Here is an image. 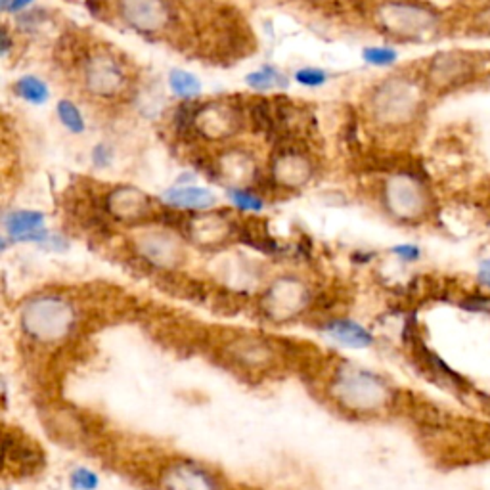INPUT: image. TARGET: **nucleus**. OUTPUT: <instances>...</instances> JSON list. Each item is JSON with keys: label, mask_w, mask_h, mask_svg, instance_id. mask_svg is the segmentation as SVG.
I'll list each match as a JSON object with an SVG mask.
<instances>
[{"label": "nucleus", "mask_w": 490, "mask_h": 490, "mask_svg": "<svg viewBox=\"0 0 490 490\" xmlns=\"http://www.w3.org/2000/svg\"><path fill=\"white\" fill-rule=\"evenodd\" d=\"M425 86L406 76H393L379 83L370 96V111L381 127L398 129L422 115Z\"/></svg>", "instance_id": "nucleus-1"}, {"label": "nucleus", "mask_w": 490, "mask_h": 490, "mask_svg": "<svg viewBox=\"0 0 490 490\" xmlns=\"http://www.w3.org/2000/svg\"><path fill=\"white\" fill-rule=\"evenodd\" d=\"M376 22L383 33L410 42L433 39L444 25L441 12L415 0H388L378 6Z\"/></svg>", "instance_id": "nucleus-2"}, {"label": "nucleus", "mask_w": 490, "mask_h": 490, "mask_svg": "<svg viewBox=\"0 0 490 490\" xmlns=\"http://www.w3.org/2000/svg\"><path fill=\"white\" fill-rule=\"evenodd\" d=\"M76 308L58 295H40L22 310V325L27 335L42 343L64 339L76 325Z\"/></svg>", "instance_id": "nucleus-3"}, {"label": "nucleus", "mask_w": 490, "mask_h": 490, "mask_svg": "<svg viewBox=\"0 0 490 490\" xmlns=\"http://www.w3.org/2000/svg\"><path fill=\"white\" fill-rule=\"evenodd\" d=\"M383 205L395 220L414 225L432 213L433 196L420 176L396 173L383 184Z\"/></svg>", "instance_id": "nucleus-4"}, {"label": "nucleus", "mask_w": 490, "mask_h": 490, "mask_svg": "<svg viewBox=\"0 0 490 490\" xmlns=\"http://www.w3.org/2000/svg\"><path fill=\"white\" fill-rule=\"evenodd\" d=\"M486 64L483 56L466 50H442L429 58L425 67V85L437 93L464 88L483 77Z\"/></svg>", "instance_id": "nucleus-5"}, {"label": "nucleus", "mask_w": 490, "mask_h": 490, "mask_svg": "<svg viewBox=\"0 0 490 490\" xmlns=\"http://www.w3.org/2000/svg\"><path fill=\"white\" fill-rule=\"evenodd\" d=\"M334 393L339 403H343L351 410L379 408L389 396L388 385L379 378L356 368H347L339 374Z\"/></svg>", "instance_id": "nucleus-6"}, {"label": "nucleus", "mask_w": 490, "mask_h": 490, "mask_svg": "<svg viewBox=\"0 0 490 490\" xmlns=\"http://www.w3.org/2000/svg\"><path fill=\"white\" fill-rule=\"evenodd\" d=\"M85 86L93 96L111 100L121 96L127 88V73L115 56L96 52L85 64Z\"/></svg>", "instance_id": "nucleus-7"}, {"label": "nucleus", "mask_w": 490, "mask_h": 490, "mask_svg": "<svg viewBox=\"0 0 490 490\" xmlns=\"http://www.w3.org/2000/svg\"><path fill=\"white\" fill-rule=\"evenodd\" d=\"M244 127V119L240 110L234 103L227 100H215L200 103V110L196 113L194 129L201 137L209 140H227Z\"/></svg>", "instance_id": "nucleus-8"}, {"label": "nucleus", "mask_w": 490, "mask_h": 490, "mask_svg": "<svg viewBox=\"0 0 490 490\" xmlns=\"http://www.w3.org/2000/svg\"><path fill=\"white\" fill-rule=\"evenodd\" d=\"M137 254L157 269H174L184 261V245L167 230H147L137 236Z\"/></svg>", "instance_id": "nucleus-9"}, {"label": "nucleus", "mask_w": 490, "mask_h": 490, "mask_svg": "<svg viewBox=\"0 0 490 490\" xmlns=\"http://www.w3.org/2000/svg\"><path fill=\"white\" fill-rule=\"evenodd\" d=\"M308 301V291L303 281L297 278H280L266 291L263 307L266 315H271L274 320H288L301 313Z\"/></svg>", "instance_id": "nucleus-10"}, {"label": "nucleus", "mask_w": 490, "mask_h": 490, "mask_svg": "<svg viewBox=\"0 0 490 490\" xmlns=\"http://www.w3.org/2000/svg\"><path fill=\"white\" fill-rule=\"evenodd\" d=\"M119 13L140 33H157L171 22L167 0H119Z\"/></svg>", "instance_id": "nucleus-11"}, {"label": "nucleus", "mask_w": 490, "mask_h": 490, "mask_svg": "<svg viewBox=\"0 0 490 490\" xmlns=\"http://www.w3.org/2000/svg\"><path fill=\"white\" fill-rule=\"evenodd\" d=\"M106 209L119 222H138L152 213V200L140 188L117 186L106 198Z\"/></svg>", "instance_id": "nucleus-12"}, {"label": "nucleus", "mask_w": 490, "mask_h": 490, "mask_svg": "<svg viewBox=\"0 0 490 490\" xmlns=\"http://www.w3.org/2000/svg\"><path fill=\"white\" fill-rule=\"evenodd\" d=\"M217 173L228 190H245L257 176L255 157L244 150H230L222 154L217 161Z\"/></svg>", "instance_id": "nucleus-13"}, {"label": "nucleus", "mask_w": 490, "mask_h": 490, "mask_svg": "<svg viewBox=\"0 0 490 490\" xmlns=\"http://www.w3.org/2000/svg\"><path fill=\"white\" fill-rule=\"evenodd\" d=\"M313 173H315L313 163H310V159L305 154L297 150L281 152L272 163L274 181L280 186L290 190L303 188L310 178H313Z\"/></svg>", "instance_id": "nucleus-14"}, {"label": "nucleus", "mask_w": 490, "mask_h": 490, "mask_svg": "<svg viewBox=\"0 0 490 490\" xmlns=\"http://www.w3.org/2000/svg\"><path fill=\"white\" fill-rule=\"evenodd\" d=\"M188 236L201 247H213L228 240L232 236V225L222 215L203 211L190 220Z\"/></svg>", "instance_id": "nucleus-15"}, {"label": "nucleus", "mask_w": 490, "mask_h": 490, "mask_svg": "<svg viewBox=\"0 0 490 490\" xmlns=\"http://www.w3.org/2000/svg\"><path fill=\"white\" fill-rule=\"evenodd\" d=\"M44 215L39 211H10L4 217V230L13 242H39L47 244L50 234L42 228Z\"/></svg>", "instance_id": "nucleus-16"}, {"label": "nucleus", "mask_w": 490, "mask_h": 490, "mask_svg": "<svg viewBox=\"0 0 490 490\" xmlns=\"http://www.w3.org/2000/svg\"><path fill=\"white\" fill-rule=\"evenodd\" d=\"M163 201L169 203L174 209H186V211H211L217 198L211 190L201 188V186H174L169 188L165 194H163Z\"/></svg>", "instance_id": "nucleus-17"}, {"label": "nucleus", "mask_w": 490, "mask_h": 490, "mask_svg": "<svg viewBox=\"0 0 490 490\" xmlns=\"http://www.w3.org/2000/svg\"><path fill=\"white\" fill-rule=\"evenodd\" d=\"M163 485L167 490H215L211 475L192 464H178L171 468L163 479Z\"/></svg>", "instance_id": "nucleus-18"}, {"label": "nucleus", "mask_w": 490, "mask_h": 490, "mask_svg": "<svg viewBox=\"0 0 490 490\" xmlns=\"http://www.w3.org/2000/svg\"><path fill=\"white\" fill-rule=\"evenodd\" d=\"M328 334L343 343L347 347H368L372 345V334L364 330L361 324H356L352 320H334L328 324Z\"/></svg>", "instance_id": "nucleus-19"}, {"label": "nucleus", "mask_w": 490, "mask_h": 490, "mask_svg": "<svg viewBox=\"0 0 490 490\" xmlns=\"http://www.w3.org/2000/svg\"><path fill=\"white\" fill-rule=\"evenodd\" d=\"M245 83L249 88H254V91L266 93V91H274V88H286L290 85V79L280 69L263 66L257 71L249 73V76L245 77Z\"/></svg>", "instance_id": "nucleus-20"}, {"label": "nucleus", "mask_w": 490, "mask_h": 490, "mask_svg": "<svg viewBox=\"0 0 490 490\" xmlns=\"http://www.w3.org/2000/svg\"><path fill=\"white\" fill-rule=\"evenodd\" d=\"M169 86L173 94L183 100H194L201 94V81L184 69H173L169 73Z\"/></svg>", "instance_id": "nucleus-21"}, {"label": "nucleus", "mask_w": 490, "mask_h": 490, "mask_svg": "<svg viewBox=\"0 0 490 490\" xmlns=\"http://www.w3.org/2000/svg\"><path fill=\"white\" fill-rule=\"evenodd\" d=\"M16 94L29 103L40 106V103L49 100L50 91H49V85L42 79H39L37 76H23L16 83Z\"/></svg>", "instance_id": "nucleus-22"}, {"label": "nucleus", "mask_w": 490, "mask_h": 490, "mask_svg": "<svg viewBox=\"0 0 490 490\" xmlns=\"http://www.w3.org/2000/svg\"><path fill=\"white\" fill-rule=\"evenodd\" d=\"M56 111H58L59 123H62L69 132H73V135H83L85 129H86V123H85V117H83L81 110L76 106V103L69 102V100H59L58 106H56Z\"/></svg>", "instance_id": "nucleus-23"}, {"label": "nucleus", "mask_w": 490, "mask_h": 490, "mask_svg": "<svg viewBox=\"0 0 490 490\" xmlns=\"http://www.w3.org/2000/svg\"><path fill=\"white\" fill-rule=\"evenodd\" d=\"M362 59L370 66L389 67V66L396 64L398 52L395 49H391V47H370V49H364Z\"/></svg>", "instance_id": "nucleus-24"}, {"label": "nucleus", "mask_w": 490, "mask_h": 490, "mask_svg": "<svg viewBox=\"0 0 490 490\" xmlns=\"http://www.w3.org/2000/svg\"><path fill=\"white\" fill-rule=\"evenodd\" d=\"M228 198L230 201L242 211H255L259 213L263 209V200L251 194L247 190H228Z\"/></svg>", "instance_id": "nucleus-25"}, {"label": "nucleus", "mask_w": 490, "mask_h": 490, "mask_svg": "<svg viewBox=\"0 0 490 490\" xmlns=\"http://www.w3.org/2000/svg\"><path fill=\"white\" fill-rule=\"evenodd\" d=\"M295 81L308 88H318L328 81V73L320 67H301L295 73Z\"/></svg>", "instance_id": "nucleus-26"}, {"label": "nucleus", "mask_w": 490, "mask_h": 490, "mask_svg": "<svg viewBox=\"0 0 490 490\" xmlns=\"http://www.w3.org/2000/svg\"><path fill=\"white\" fill-rule=\"evenodd\" d=\"M391 254L398 259H403L405 263H415L422 259V249L414 244H400L391 249Z\"/></svg>", "instance_id": "nucleus-27"}, {"label": "nucleus", "mask_w": 490, "mask_h": 490, "mask_svg": "<svg viewBox=\"0 0 490 490\" xmlns=\"http://www.w3.org/2000/svg\"><path fill=\"white\" fill-rule=\"evenodd\" d=\"M91 157H93L94 167H98V169L108 167L110 163L113 161V147L108 144H96L94 150L91 152Z\"/></svg>", "instance_id": "nucleus-28"}, {"label": "nucleus", "mask_w": 490, "mask_h": 490, "mask_svg": "<svg viewBox=\"0 0 490 490\" xmlns=\"http://www.w3.org/2000/svg\"><path fill=\"white\" fill-rule=\"evenodd\" d=\"M71 481H73V486L79 488V490H93L98 485L96 475L93 471H86V469H77L76 473H73Z\"/></svg>", "instance_id": "nucleus-29"}, {"label": "nucleus", "mask_w": 490, "mask_h": 490, "mask_svg": "<svg viewBox=\"0 0 490 490\" xmlns=\"http://www.w3.org/2000/svg\"><path fill=\"white\" fill-rule=\"evenodd\" d=\"M475 31L490 37V6L483 8L477 16H475Z\"/></svg>", "instance_id": "nucleus-30"}, {"label": "nucleus", "mask_w": 490, "mask_h": 490, "mask_svg": "<svg viewBox=\"0 0 490 490\" xmlns=\"http://www.w3.org/2000/svg\"><path fill=\"white\" fill-rule=\"evenodd\" d=\"M477 280H479V284H481L483 288L490 290V257L481 261L479 271H477Z\"/></svg>", "instance_id": "nucleus-31"}, {"label": "nucleus", "mask_w": 490, "mask_h": 490, "mask_svg": "<svg viewBox=\"0 0 490 490\" xmlns=\"http://www.w3.org/2000/svg\"><path fill=\"white\" fill-rule=\"evenodd\" d=\"M31 3H33V0H12V4H10L8 12H13V13L22 12V10H25Z\"/></svg>", "instance_id": "nucleus-32"}, {"label": "nucleus", "mask_w": 490, "mask_h": 490, "mask_svg": "<svg viewBox=\"0 0 490 490\" xmlns=\"http://www.w3.org/2000/svg\"><path fill=\"white\" fill-rule=\"evenodd\" d=\"M8 49H10V37L6 29H3V54H6Z\"/></svg>", "instance_id": "nucleus-33"}, {"label": "nucleus", "mask_w": 490, "mask_h": 490, "mask_svg": "<svg viewBox=\"0 0 490 490\" xmlns=\"http://www.w3.org/2000/svg\"><path fill=\"white\" fill-rule=\"evenodd\" d=\"M10 4H12V0H0V6H3L4 12L10 10Z\"/></svg>", "instance_id": "nucleus-34"}]
</instances>
